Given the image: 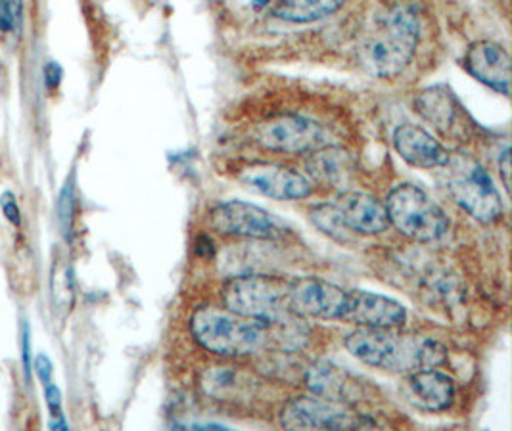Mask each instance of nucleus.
Masks as SVG:
<instances>
[{"mask_svg":"<svg viewBox=\"0 0 512 431\" xmlns=\"http://www.w3.org/2000/svg\"><path fill=\"white\" fill-rule=\"evenodd\" d=\"M290 280L271 274H246L223 286V305L236 315L265 324H290L296 313L290 305Z\"/></svg>","mask_w":512,"mask_h":431,"instance_id":"20e7f679","label":"nucleus"},{"mask_svg":"<svg viewBox=\"0 0 512 431\" xmlns=\"http://www.w3.org/2000/svg\"><path fill=\"white\" fill-rule=\"evenodd\" d=\"M311 158L307 161V171L317 181L338 182L346 181L351 173V159L348 152L336 146H323L309 154Z\"/></svg>","mask_w":512,"mask_h":431,"instance_id":"aec40b11","label":"nucleus"},{"mask_svg":"<svg viewBox=\"0 0 512 431\" xmlns=\"http://www.w3.org/2000/svg\"><path fill=\"white\" fill-rule=\"evenodd\" d=\"M344 322L357 328H403L407 309L392 297L355 290L350 292Z\"/></svg>","mask_w":512,"mask_h":431,"instance_id":"dca6fc26","label":"nucleus"},{"mask_svg":"<svg viewBox=\"0 0 512 431\" xmlns=\"http://www.w3.org/2000/svg\"><path fill=\"white\" fill-rule=\"evenodd\" d=\"M62 77H64L62 68L56 62H48L45 66V85H47L48 91H56L62 83Z\"/></svg>","mask_w":512,"mask_h":431,"instance_id":"393cba45","label":"nucleus"},{"mask_svg":"<svg viewBox=\"0 0 512 431\" xmlns=\"http://www.w3.org/2000/svg\"><path fill=\"white\" fill-rule=\"evenodd\" d=\"M73 205H75L73 186H71V182H68V184L64 186V190L60 192V202H58L60 227H62L66 236H70L71 225H73Z\"/></svg>","mask_w":512,"mask_h":431,"instance_id":"4be33fe9","label":"nucleus"},{"mask_svg":"<svg viewBox=\"0 0 512 431\" xmlns=\"http://www.w3.org/2000/svg\"><path fill=\"white\" fill-rule=\"evenodd\" d=\"M415 110L419 112L422 119H426L443 135L457 137V133L465 129V123H463L465 114L461 110V104L445 87H432L420 92L415 98Z\"/></svg>","mask_w":512,"mask_h":431,"instance_id":"a211bd4d","label":"nucleus"},{"mask_svg":"<svg viewBox=\"0 0 512 431\" xmlns=\"http://www.w3.org/2000/svg\"><path fill=\"white\" fill-rule=\"evenodd\" d=\"M10 31H14L10 0H0V33H10Z\"/></svg>","mask_w":512,"mask_h":431,"instance_id":"bb28decb","label":"nucleus"},{"mask_svg":"<svg viewBox=\"0 0 512 431\" xmlns=\"http://www.w3.org/2000/svg\"><path fill=\"white\" fill-rule=\"evenodd\" d=\"M288 297L298 317L344 320L350 292L323 278L303 276L290 280Z\"/></svg>","mask_w":512,"mask_h":431,"instance_id":"9b49d317","label":"nucleus"},{"mask_svg":"<svg viewBox=\"0 0 512 431\" xmlns=\"http://www.w3.org/2000/svg\"><path fill=\"white\" fill-rule=\"evenodd\" d=\"M10 10H12L14 29L20 33L22 31V23H24V0H10Z\"/></svg>","mask_w":512,"mask_h":431,"instance_id":"c756f323","label":"nucleus"},{"mask_svg":"<svg viewBox=\"0 0 512 431\" xmlns=\"http://www.w3.org/2000/svg\"><path fill=\"white\" fill-rule=\"evenodd\" d=\"M45 399L52 418H62V393L52 382L45 386Z\"/></svg>","mask_w":512,"mask_h":431,"instance_id":"b1692460","label":"nucleus"},{"mask_svg":"<svg viewBox=\"0 0 512 431\" xmlns=\"http://www.w3.org/2000/svg\"><path fill=\"white\" fill-rule=\"evenodd\" d=\"M210 227L231 238L279 240L284 236V228L267 209L240 200L215 205L210 213Z\"/></svg>","mask_w":512,"mask_h":431,"instance_id":"9d476101","label":"nucleus"},{"mask_svg":"<svg viewBox=\"0 0 512 431\" xmlns=\"http://www.w3.org/2000/svg\"><path fill=\"white\" fill-rule=\"evenodd\" d=\"M497 167H499V173L503 179V186L509 192V188H511V150L509 148H505L501 158L497 159Z\"/></svg>","mask_w":512,"mask_h":431,"instance_id":"a878e982","label":"nucleus"},{"mask_svg":"<svg viewBox=\"0 0 512 431\" xmlns=\"http://www.w3.org/2000/svg\"><path fill=\"white\" fill-rule=\"evenodd\" d=\"M234 177L236 181L242 182L244 188L280 202L305 200L313 194L311 181L303 173L277 163H244L236 167Z\"/></svg>","mask_w":512,"mask_h":431,"instance_id":"1a4fd4ad","label":"nucleus"},{"mask_svg":"<svg viewBox=\"0 0 512 431\" xmlns=\"http://www.w3.org/2000/svg\"><path fill=\"white\" fill-rule=\"evenodd\" d=\"M22 349H24L25 378L29 382L31 380V332H29V326H24Z\"/></svg>","mask_w":512,"mask_h":431,"instance_id":"c85d7f7f","label":"nucleus"},{"mask_svg":"<svg viewBox=\"0 0 512 431\" xmlns=\"http://www.w3.org/2000/svg\"><path fill=\"white\" fill-rule=\"evenodd\" d=\"M419 43L417 10L409 4L396 2L374 18L373 29L361 43V62L376 77L392 79L409 68Z\"/></svg>","mask_w":512,"mask_h":431,"instance_id":"f03ea898","label":"nucleus"},{"mask_svg":"<svg viewBox=\"0 0 512 431\" xmlns=\"http://www.w3.org/2000/svg\"><path fill=\"white\" fill-rule=\"evenodd\" d=\"M35 370H37V374H39V378L45 386L52 382V363H50L47 355H39L35 359Z\"/></svg>","mask_w":512,"mask_h":431,"instance_id":"cd10ccee","label":"nucleus"},{"mask_svg":"<svg viewBox=\"0 0 512 431\" xmlns=\"http://www.w3.org/2000/svg\"><path fill=\"white\" fill-rule=\"evenodd\" d=\"M269 324L240 317L227 307H198L190 317L196 343L219 357H246L269 341Z\"/></svg>","mask_w":512,"mask_h":431,"instance_id":"7ed1b4c3","label":"nucleus"},{"mask_svg":"<svg viewBox=\"0 0 512 431\" xmlns=\"http://www.w3.org/2000/svg\"><path fill=\"white\" fill-rule=\"evenodd\" d=\"M388 223L409 240L438 242L449 232L451 221L440 205L417 184L401 182L386 196Z\"/></svg>","mask_w":512,"mask_h":431,"instance_id":"423d86ee","label":"nucleus"},{"mask_svg":"<svg viewBox=\"0 0 512 431\" xmlns=\"http://www.w3.org/2000/svg\"><path fill=\"white\" fill-rule=\"evenodd\" d=\"M271 2H273V0H254V4L259 6V8H261V6H267V4H271Z\"/></svg>","mask_w":512,"mask_h":431,"instance_id":"7c9ffc66","label":"nucleus"},{"mask_svg":"<svg viewBox=\"0 0 512 431\" xmlns=\"http://www.w3.org/2000/svg\"><path fill=\"white\" fill-rule=\"evenodd\" d=\"M401 391L415 409L442 412L455 401V382L438 368H422L405 374Z\"/></svg>","mask_w":512,"mask_h":431,"instance_id":"2eb2a0df","label":"nucleus"},{"mask_svg":"<svg viewBox=\"0 0 512 431\" xmlns=\"http://www.w3.org/2000/svg\"><path fill=\"white\" fill-rule=\"evenodd\" d=\"M442 184L451 200L478 223H495L503 215V202L488 171L466 154H451L442 167Z\"/></svg>","mask_w":512,"mask_h":431,"instance_id":"39448f33","label":"nucleus"},{"mask_svg":"<svg viewBox=\"0 0 512 431\" xmlns=\"http://www.w3.org/2000/svg\"><path fill=\"white\" fill-rule=\"evenodd\" d=\"M279 422L284 430H365L374 426L373 420L350 405L313 393L286 401Z\"/></svg>","mask_w":512,"mask_h":431,"instance_id":"6e6552de","label":"nucleus"},{"mask_svg":"<svg viewBox=\"0 0 512 431\" xmlns=\"http://www.w3.org/2000/svg\"><path fill=\"white\" fill-rule=\"evenodd\" d=\"M0 209L4 213V217L14 225V227H20L22 225V211H20V205L18 200L14 196V192L6 190L0 194Z\"/></svg>","mask_w":512,"mask_h":431,"instance_id":"5701e85b","label":"nucleus"},{"mask_svg":"<svg viewBox=\"0 0 512 431\" xmlns=\"http://www.w3.org/2000/svg\"><path fill=\"white\" fill-rule=\"evenodd\" d=\"M399 158L417 169H442L451 154L442 142L415 123H403L394 131Z\"/></svg>","mask_w":512,"mask_h":431,"instance_id":"f3484780","label":"nucleus"},{"mask_svg":"<svg viewBox=\"0 0 512 431\" xmlns=\"http://www.w3.org/2000/svg\"><path fill=\"white\" fill-rule=\"evenodd\" d=\"M250 138L267 152L311 154L328 144L325 127L307 115L282 112L257 121Z\"/></svg>","mask_w":512,"mask_h":431,"instance_id":"0eeeda50","label":"nucleus"},{"mask_svg":"<svg viewBox=\"0 0 512 431\" xmlns=\"http://www.w3.org/2000/svg\"><path fill=\"white\" fill-rule=\"evenodd\" d=\"M344 4L346 0H275L271 14L282 22H319L340 12Z\"/></svg>","mask_w":512,"mask_h":431,"instance_id":"6ab92c4d","label":"nucleus"},{"mask_svg":"<svg viewBox=\"0 0 512 431\" xmlns=\"http://www.w3.org/2000/svg\"><path fill=\"white\" fill-rule=\"evenodd\" d=\"M50 290H52V301L56 309L70 311L73 305V280H71L70 267L62 261H56L52 267V278H50Z\"/></svg>","mask_w":512,"mask_h":431,"instance_id":"412c9836","label":"nucleus"},{"mask_svg":"<svg viewBox=\"0 0 512 431\" xmlns=\"http://www.w3.org/2000/svg\"><path fill=\"white\" fill-rule=\"evenodd\" d=\"M330 205L348 234L376 236L390 227L384 204L365 192H342Z\"/></svg>","mask_w":512,"mask_h":431,"instance_id":"f8f14e48","label":"nucleus"},{"mask_svg":"<svg viewBox=\"0 0 512 431\" xmlns=\"http://www.w3.org/2000/svg\"><path fill=\"white\" fill-rule=\"evenodd\" d=\"M305 387L319 397L353 407L367 397V386L348 370L336 364L319 361L305 370Z\"/></svg>","mask_w":512,"mask_h":431,"instance_id":"4468645a","label":"nucleus"},{"mask_svg":"<svg viewBox=\"0 0 512 431\" xmlns=\"http://www.w3.org/2000/svg\"><path fill=\"white\" fill-rule=\"evenodd\" d=\"M397 330L357 328L346 336L344 345L359 363L401 376L422 368H438L447 361V347L442 341Z\"/></svg>","mask_w":512,"mask_h":431,"instance_id":"f257e3e1","label":"nucleus"},{"mask_svg":"<svg viewBox=\"0 0 512 431\" xmlns=\"http://www.w3.org/2000/svg\"><path fill=\"white\" fill-rule=\"evenodd\" d=\"M465 69L489 89L509 96L511 92V56L505 46L493 41H476L466 48Z\"/></svg>","mask_w":512,"mask_h":431,"instance_id":"ddd939ff","label":"nucleus"}]
</instances>
